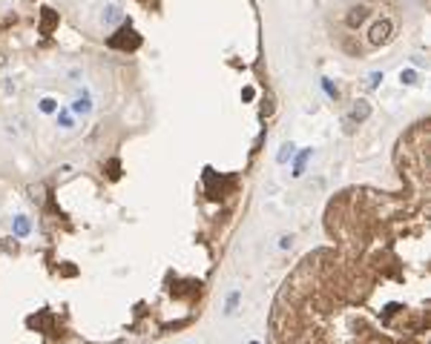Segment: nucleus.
Here are the masks:
<instances>
[{
    "label": "nucleus",
    "instance_id": "6e6552de",
    "mask_svg": "<svg viewBox=\"0 0 431 344\" xmlns=\"http://www.w3.org/2000/svg\"><path fill=\"white\" fill-rule=\"evenodd\" d=\"M400 80H403V83H417V75H414L411 69H408V72L403 69V72H400Z\"/></svg>",
    "mask_w": 431,
    "mask_h": 344
},
{
    "label": "nucleus",
    "instance_id": "9d476101",
    "mask_svg": "<svg viewBox=\"0 0 431 344\" xmlns=\"http://www.w3.org/2000/svg\"><path fill=\"white\" fill-rule=\"evenodd\" d=\"M40 109H43V112H52V109H55V101H52V98H43V101H40Z\"/></svg>",
    "mask_w": 431,
    "mask_h": 344
},
{
    "label": "nucleus",
    "instance_id": "7ed1b4c3",
    "mask_svg": "<svg viewBox=\"0 0 431 344\" xmlns=\"http://www.w3.org/2000/svg\"><path fill=\"white\" fill-rule=\"evenodd\" d=\"M55 26H58V14L52 9H43L40 11V34H52Z\"/></svg>",
    "mask_w": 431,
    "mask_h": 344
},
{
    "label": "nucleus",
    "instance_id": "9b49d317",
    "mask_svg": "<svg viewBox=\"0 0 431 344\" xmlns=\"http://www.w3.org/2000/svg\"><path fill=\"white\" fill-rule=\"evenodd\" d=\"M58 124L63 126V129H69V126H72V118H69L66 112H63V115H58Z\"/></svg>",
    "mask_w": 431,
    "mask_h": 344
},
{
    "label": "nucleus",
    "instance_id": "1a4fd4ad",
    "mask_svg": "<svg viewBox=\"0 0 431 344\" xmlns=\"http://www.w3.org/2000/svg\"><path fill=\"white\" fill-rule=\"evenodd\" d=\"M308 155H311V149L299 155V161H296V167H293V175H302V167H305V158H308Z\"/></svg>",
    "mask_w": 431,
    "mask_h": 344
},
{
    "label": "nucleus",
    "instance_id": "f257e3e1",
    "mask_svg": "<svg viewBox=\"0 0 431 344\" xmlns=\"http://www.w3.org/2000/svg\"><path fill=\"white\" fill-rule=\"evenodd\" d=\"M138 43H141V37H138L135 32H132L129 26H127V29H121L118 34H112V37H109V46H112V49H135Z\"/></svg>",
    "mask_w": 431,
    "mask_h": 344
},
{
    "label": "nucleus",
    "instance_id": "39448f33",
    "mask_svg": "<svg viewBox=\"0 0 431 344\" xmlns=\"http://www.w3.org/2000/svg\"><path fill=\"white\" fill-rule=\"evenodd\" d=\"M368 115H371L368 101H357V103H354V109H351V118H354V121H365Z\"/></svg>",
    "mask_w": 431,
    "mask_h": 344
},
{
    "label": "nucleus",
    "instance_id": "423d86ee",
    "mask_svg": "<svg viewBox=\"0 0 431 344\" xmlns=\"http://www.w3.org/2000/svg\"><path fill=\"white\" fill-rule=\"evenodd\" d=\"M72 109H75L78 115H86L89 109H92V106H89V98H86V95H83V98H78V101L72 103Z\"/></svg>",
    "mask_w": 431,
    "mask_h": 344
},
{
    "label": "nucleus",
    "instance_id": "20e7f679",
    "mask_svg": "<svg viewBox=\"0 0 431 344\" xmlns=\"http://www.w3.org/2000/svg\"><path fill=\"white\" fill-rule=\"evenodd\" d=\"M365 20H368V6H357V9H351V14L345 17V23H348L351 29H357V26H362Z\"/></svg>",
    "mask_w": 431,
    "mask_h": 344
},
{
    "label": "nucleus",
    "instance_id": "f03ea898",
    "mask_svg": "<svg viewBox=\"0 0 431 344\" xmlns=\"http://www.w3.org/2000/svg\"><path fill=\"white\" fill-rule=\"evenodd\" d=\"M391 29H394V26H391V20H377L371 29H368V40H371L374 46L385 43V40L391 37Z\"/></svg>",
    "mask_w": 431,
    "mask_h": 344
},
{
    "label": "nucleus",
    "instance_id": "0eeeda50",
    "mask_svg": "<svg viewBox=\"0 0 431 344\" xmlns=\"http://www.w3.org/2000/svg\"><path fill=\"white\" fill-rule=\"evenodd\" d=\"M14 232L23 238L26 232H29V221H26V218H14Z\"/></svg>",
    "mask_w": 431,
    "mask_h": 344
}]
</instances>
